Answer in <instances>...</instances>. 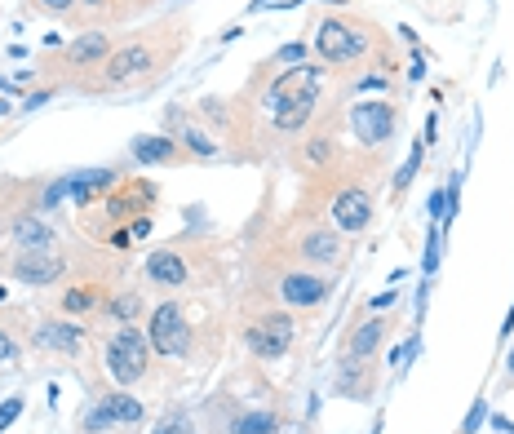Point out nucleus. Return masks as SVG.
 Here are the masks:
<instances>
[{"label": "nucleus", "mask_w": 514, "mask_h": 434, "mask_svg": "<svg viewBox=\"0 0 514 434\" xmlns=\"http://www.w3.org/2000/svg\"><path fill=\"white\" fill-rule=\"evenodd\" d=\"M102 368L116 386H138L142 377L151 372V341L147 333H138L133 324L116 328L107 341H102Z\"/></svg>", "instance_id": "nucleus-5"}, {"label": "nucleus", "mask_w": 514, "mask_h": 434, "mask_svg": "<svg viewBox=\"0 0 514 434\" xmlns=\"http://www.w3.org/2000/svg\"><path fill=\"white\" fill-rule=\"evenodd\" d=\"M324 76H328L324 62H297V67H284L280 76H271V85L262 93V111L280 138H302L320 120Z\"/></svg>", "instance_id": "nucleus-2"}, {"label": "nucleus", "mask_w": 514, "mask_h": 434, "mask_svg": "<svg viewBox=\"0 0 514 434\" xmlns=\"http://www.w3.org/2000/svg\"><path fill=\"white\" fill-rule=\"evenodd\" d=\"M0 116H9V102H0Z\"/></svg>", "instance_id": "nucleus-41"}, {"label": "nucleus", "mask_w": 514, "mask_h": 434, "mask_svg": "<svg viewBox=\"0 0 514 434\" xmlns=\"http://www.w3.org/2000/svg\"><path fill=\"white\" fill-rule=\"evenodd\" d=\"M151 434H200V426H195V417L187 408H173V412H164V417L156 421V430Z\"/></svg>", "instance_id": "nucleus-28"}, {"label": "nucleus", "mask_w": 514, "mask_h": 434, "mask_svg": "<svg viewBox=\"0 0 514 434\" xmlns=\"http://www.w3.org/2000/svg\"><path fill=\"white\" fill-rule=\"evenodd\" d=\"M40 14H54V18H67L71 9H76V0H32Z\"/></svg>", "instance_id": "nucleus-35"}, {"label": "nucleus", "mask_w": 514, "mask_h": 434, "mask_svg": "<svg viewBox=\"0 0 514 434\" xmlns=\"http://www.w3.org/2000/svg\"><path fill=\"white\" fill-rule=\"evenodd\" d=\"M182 40H187V27H182L178 18H164V23L138 31V36L125 40L120 49H111L98 71H89L94 80H85L80 93H125L138 85H156L160 71L178 58Z\"/></svg>", "instance_id": "nucleus-1"}, {"label": "nucleus", "mask_w": 514, "mask_h": 434, "mask_svg": "<svg viewBox=\"0 0 514 434\" xmlns=\"http://www.w3.org/2000/svg\"><path fill=\"white\" fill-rule=\"evenodd\" d=\"M147 341L160 359H169V364H187V359L195 355V324H191L187 306H182L178 297L160 302L147 315Z\"/></svg>", "instance_id": "nucleus-4"}, {"label": "nucleus", "mask_w": 514, "mask_h": 434, "mask_svg": "<svg viewBox=\"0 0 514 434\" xmlns=\"http://www.w3.org/2000/svg\"><path fill=\"white\" fill-rule=\"evenodd\" d=\"M439 257H444V231H439L435 222H430V235H426V257H421V275L435 279L439 271Z\"/></svg>", "instance_id": "nucleus-29"}, {"label": "nucleus", "mask_w": 514, "mask_h": 434, "mask_svg": "<svg viewBox=\"0 0 514 434\" xmlns=\"http://www.w3.org/2000/svg\"><path fill=\"white\" fill-rule=\"evenodd\" d=\"M147 279L156 288H164V293H173V288H187V279H191V266H187V257L178 253V248H151L147 253Z\"/></svg>", "instance_id": "nucleus-20"}, {"label": "nucleus", "mask_w": 514, "mask_h": 434, "mask_svg": "<svg viewBox=\"0 0 514 434\" xmlns=\"http://www.w3.org/2000/svg\"><path fill=\"white\" fill-rule=\"evenodd\" d=\"M5 235L14 240V248H23V253H40V248H58L54 226H49L40 213H18L14 222H5Z\"/></svg>", "instance_id": "nucleus-21"}, {"label": "nucleus", "mask_w": 514, "mask_h": 434, "mask_svg": "<svg viewBox=\"0 0 514 434\" xmlns=\"http://www.w3.org/2000/svg\"><path fill=\"white\" fill-rule=\"evenodd\" d=\"M386 333H390V319L386 315H368V319H359L351 333H346L342 350H346V355H377V350H382V341H386Z\"/></svg>", "instance_id": "nucleus-23"}, {"label": "nucleus", "mask_w": 514, "mask_h": 434, "mask_svg": "<svg viewBox=\"0 0 514 434\" xmlns=\"http://www.w3.org/2000/svg\"><path fill=\"white\" fill-rule=\"evenodd\" d=\"M147 421V408H142L133 395H125L120 386H111L107 395L94 399V408L85 412L80 430L85 434H111V430H125V426H142Z\"/></svg>", "instance_id": "nucleus-10"}, {"label": "nucleus", "mask_w": 514, "mask_h": 434, "mask_svg": "<svg viewBox=\"0 0 514 434\" xmlns=\"http://www.w3.org/2000/svg\"><path fill=\"white\" fill-rule=\"evenodd\" d=\"M510 381H514V355H510Z\"/></svg>", "instance_id": "nucleus-42"}, {"label": "nucleus", "mask_w": 514, "mask_h": 434, "mask_svg": "<svg viewBox=\"0 0 514 434\" xmlns=\"http://www.w3.org/2000/svg\"><path fill=\"white\" fill-rule=\"evenodd\" d=\"M49 98H54V89H36V93H32V98H27V102H23V111H36V107H45V102H49Z\"/></svg>", "instance_id": "nucleus-36"}, {"label": "nucleus", "mask_w": 514, "mask_h": 434, "mask_svg": "<svg viewBox=\"0 0 514 434\" xmlns=\"http://www.w3.org/2000/svg\"><path fill=\"white\" fill-rule=\"evenodd\" d=\"M373 213H377L373 191L359 182H346L342 191L333 195V204H328V222H333L342 235H364L368 226H373Z\"/></svg>", "instance_id": "nucleus-13"}, {"label": "nucleus", "mask_w": 514, "mask_h": 434, "mask_svg": "<svg viewBox=\"0 0 514 434\" xmlns=\"http://www.w3.org/2000/svg\"><path fill=\"white\" fill-rule=\"evenodd\" d=\"M293 257L306 266V271H342L346 240L333 222H306L293 231Z\"/></svg>", "instance_id": "nucleus-7"}, {"label": "nucleus", "mask_w": 514, "mask_h": 434, "mask_svg": "<svg viewBox=\"0 0 514 434\" xmlns=\"http://www.w3.org/2000/svg\"><path fill=\"white\" fill-rule=\"evenodd\" d=\"M32 346L49 350V355H63V359H76L85 350V328L67 315H45L32 324Z\"/></svg>", "instance_id": "nucleus-15"}, {"label": "nucleus", "mask_w": 514, "mask_h": 434, "mask_svg": "<svg viewBox=\"0 0 514 434\" xmlns=\"http://www.w3.org/2000/svg\"><path fill=\"white\" fill-rule=\"evenodd\" d=\"M27 408V399L23 395H9L5 403H0V434H5L9 426H14V421H18V412H23Z\"/></svg>", "instance_id": "nucleus-32"}, {"label": "nucleus", "mask_w": 514, "mask_h": 434, "mask_svg": "<svg viewBox=\"0 0 514 434\" xmlns=\"http://www.w3.org/2000/svg\"><path fill=\"white\" fill-rule=\"evenodd\" d=\"M120 182H125V169H76V173H67V195L80 209H89V204L107 200Z\"/></svg>", "instance_id": "nucleus-19"}, {"label": "nucleus", "mask_w": 514, "mask_h": 434, "mask_svg": "<svg viewBox=\"0 0 514 434\" xmlns=\"http://www.w3.org/2000/svg\"><path fill=\"white\" fill-rule=\"evenodd\" d=\"M275 426H280V417L271 408H249L240 417H231V426L222 434H275Z\"/></svg>", "instance_id": "nucleus-25"}, {"label": "nucleus", "mask_w": 514, "mask_h": 434, "mask_svg": "<svg viewBox=\"0 0 514 434\" xmlns=\"http://www.w3.org/2000/svg\"><path fill=\"white\" fill-rule=\"evenodd\" d=\"M346 120H351V133L359 142H364L368 151H382L390 138H395V129H399V107L395 102H386V98H364V102H355L351 111H346Z\"/></svg>", "instance_id": "nucleus-9"}, {"label": "nucleus", "mask_w": 514, "mask_h": 434, "mask_svg": "<svg viewBox=\"0 0 514 434\" xmlns=\"http://www.w3.org/2000/svg\"><path fill=\"white\" fill-rule=\"evenodd\" d=\"M417 350H421V333L413 328V337H408L404 346H395V350H390V368H399V372H404L408 364H413V355H417Z\"/></svg>", "instance_id": "nucleus-31"}, {"label": "nucleus", "mask_w": 514, "mask_h": 434, "mask_svg": "<svg viewBox=\"0 0 514 434\" xmlns=\"http://www.w3.org/2000/svg\"><path fill=\"white\" fill-rule=\"evenodd\" d=\"M421 155H426V142H413V151H408V160L399 164L395 169V178H390V195H395V200H404L408 195V186H413V178H417V169H421Z\"/></svg>", "instance_id": "nucleus-26"}, {"label": "nucleus", "mask_w": 514, "mask_h": 434, "mask_svg": "<svg viewBox=\"0 0 514 434\" xmlns=\"http://www.w3.org/2000/svg\"><path fill=\"white\" fill-rule=\"evenodd\" d=\"M76 5H80V9H107L111 0H76Z\"/></svg>", "instance_id": "nucleus-39"}, {"label": "nucleus", "mask_w": 514, "mask_h": 434, "mask_svg": "<svg viewBox=\"0 0 514 434\" xmlns=\"http://www.w3.org/2000/svg\"><path fill=\"white\" fill-rule=\"evenodd\" d=\"M421 76H426V49H421V54L413 58V67H408V80H413V85H417Z\"/></svg>", "instance_id": "nucleus-37"}, {"label": "nucleus", "mask_w": 514, "mask_h": 434, "mask_svg": "<svg viewBox=\"0 0 514 434\" xmlns=\"http://www.w3.org/2000/svg\"><path fill=\"white\" fill-rule=\"evenodd\" d=\"M514 333V306H510V315H506V324H501V341H506Z\"/></svg>", "instance_id": "nucleus-40"}, {"label": "nucleus", "mask_w": 514, "mask_h": 434, "mask_svg": "<svg viewBox=\"0 0 514 434\" xmlns=\"http://www.w3.org/2000/svg\"><path fill=\"white\" fill-rule=\"evenodd\" d=\"M111 315H116L120 324H133V319L142 315V297L133 293V288H125V293H116V297H111Z\"/></svg>", "instance_id": "nucleus-30"}, {"label": "nucleus", "mask_w": 514, "mask_h": 434, "mask_svg": "<svg viewBox=\"0 0 514 434\" xmlns=\"http://www.w3.org/2000/svg\"><path fill=\"white\" fill-rule=\"evenodd\" d=\"M337 160V142H333V129H315L302 138V147L293 151V164L302 173H311V178H320V173H328V164Z\"/></svg>", "instance_id": "nucleus-22"}, {"label": "nucleus", "mask_w": 514, "mask_h": 434, "mask_svg": "<svg viewBox=\"0 0 514 434\" xmlns=\"http://www.w3.org/2000/svg\"><path fill=\"white\" fill-rule=\"evenodd\" d=\"M0 364H23V328L0 319Z\"/></svg>", "instance_id": "nucleus-27"}, {"label": "nucleus", "mask_w": 514, "mask_h": 434, "mask_svg": "<svg viewBox=\"0 0 514 434\" xmlns=\"http://www.w3.org/2000/svg\"><path fill=\"white\" fill-rule=\"evenodd\" d=\"M488 426H492V434H514V421H506V417H488Z\"/></svg>", "instance_id": "nucleus-38"}, {"label": "nucleus", "mask_w": 514, "mask_h": 434, "mask_svg": "<svg viewBox=\"0 0 514 434\" xmlns=\"http://www.w3.org/2000/svg\"><path fill=\"white\" fill-rule=\"evenodd\" d=\"M107 302V284L102 279H76V284L63 293V315H94V310Z\"/></svg>", "instance_id": "nucleus-24"}, {"label": "nucleus", "mask_w": 514, "mask_h": 434, "mask_svg": "<svg viewBox=\"0 0 514 434\" xmlns=\"http://www.w3.org/2000/svg\"><path fill=\"white\" fill-rule=\"evenodd\" d=\"M156 200H160V186L151 178H125L107 200H102V213H107V222H111L107 235L120 231V226H129V222H138V217H151L156 213ZM107 235H102V240H107Z\"/></svg>", "instance_id": "nucleus-8"}, {"label": "nucleus", "mask_w": 514, "mask_h": 434, "mask_svg": "<svg viewBox=\"0 0 514 434\" xmlns=\"http://www.w3.org/2000/svg\"><path fill=\"white\" fill-rule=\"evenodd\" d=\"M164 133H169V138H178L182 147L195 155V160H218V155H222V147L191 120L187 107H169V111H164Z\"/></svg>", "instance_id": "nucleus-18"}, {"label": "nucleus", "mask_w": 514, "mask_h": 434, "mask_svg": "<svg viewBox=\"0 0 514 434\" xmlns=\"http://www.w3.org/2000/svg\"><path fill=\"white\" fill-rule=\"evenodd\" d=\"M275 297L280 306L289 310H315L333 297V275H320V271H306V266H289L275 279Z\"/></svg>", "instance_id": "nucleus-11"}, {"label": "nucleus", "mask_w": 514, "mask_h": 434, "mask_svg": "<svg viewBox=\"0 0 514 434\" xmlns=\"http://www.w3.org/2000/svg\"><path fill=\"white\" fill-rule=\"evenodd\" d=\"M0 302H5V288H0Z\"/></svg>", "instance_id": "nucleus-43"}, {"label": "nucleus", "mask_w": 514, "mask_h": 434, "mask_svg": "<svg viewBox=\"0 0 514 434\" xmlns=\"http://www.w3.org/2000/svg\"><path fill=\"white\" fill-rule=\"evenodd\" d=\"M333 390L342 399H373L377 395V355H346L337 359Z\"/></svg>", "instance_id": "nucleus-16"}, {"label": "nucleus", "mask_w": 514, "mask_h": 434, "mask_svg": "<svg viewBox=\"0 0 514 434\" xmlns=\"http://www.w3.org/2000/svg\"><path fill=\"white\" fill-rule=\"evenodd\" d=\"M129 155L138 164H160V169H178V164H195V155L169 133H138L129 142Z\"/></svg>", "instance_id": "nucleus-17"}, {"label": "nucleus", "mask_w": 514, "mask_h": 434, "mask_svg": "<svg viewBox=\"0 0 514 434\" xmlns=\"http://www.w3.org/2000/svg\"><path fill=\"white\" fill-rule=\"evenodd\" d=\"M293 341H297V319H293L289 306L257 310L249 324H244V346H249L253 359H266V364L289 355Z\"/></svg>", "instance_id": "nucleus-6"}, {"label": "nucleus", "mask_w": 514, "mask_h": 434, "mask_svg": "<svg viewBox=\"0 0 514 434\" xmlns=\"http://www.w3.org/2000/svg\"><path fill=\"white\" fill-rule=\"evenodd\" d=\"M386 45V31L373 23V18H359V14H328L315 27V58L324 67H355L368 54Z\"/></svg>", "instance_id": "nucleus-3"}, {"label": "nucleus", "mask_w": 514, "mask_h": 434, "mask_svg": "<svg viewBox=\"0 0 514 434\" xmlns=\"http://www.w3.org/2000/svg\"><path fill=\"white\" fill-rule=\"evenodd\" d=\"M483 421H488V403H483V395H479V399H475V408L466 412V421H461V430H457V434H475Z\"/></svg>", "instance_id": "nucleus-33"}, {"label": "nucleus", "mask_w": 514, "mask_h": 434, "mask_svg": "<svg viewBox=\"0 0 514 434\" xmlns=\"http://www.w3.org/2000/svg\"><path fill=\"white\" fill-rule=\"evenodd\" d=\"M111 54V36L107 31H85V36H76L71 45L58 49L54 58V71H45V76H89V71H98L102 62Z\"/></svg>", "instance_id": "nucleus-14"}, {"label": "nucleus", "mask_w": 514, "mask_h": 434, "mask_svg": "<svg viewBox=\"0 0 514 434\" xmlns=\"http://www.w3.org/2000/svg\"><path fill=\"white\" fill-rule=\"evenodd\" d=\"M5 271H9V279H18V284H27V288H54L58 279L71 271V262L63 248H40V253H23V248H18L5 262Z\"/></svg>", "instance_id": "nucleus-12"}, {"label": "nucleus", "mask_w": 514, "mask_h": 434, "mask_svg": "<svg viewBox=\"0 0 514 434\" xmlns=\"http://www.w3.org/2000/svg\"><path fill=\"white\" fill-rule=\"evenodd\" d=\"M302 58H306V45H284L280 54L271 58V67H297Z\"/></svg>", "instance_id": "nucleus-34"}]
</instances>
